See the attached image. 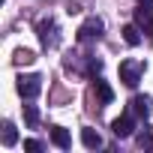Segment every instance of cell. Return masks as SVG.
<instances>
[{
    "label": "cell",
    "instance_id": "6da1fadb",
    "mask_svg": "<svg viewBox=\"0 0 153 153\" xmlns=\"http://www.w3.org/2000/svg\"><path fill=\"white\" fill-rule=\"evenodd\" d=\"M36 30H39V42H42V48L54 51V48L60 45V27H57L54 18H42V21L36 24Z\"/></svg>",
    "mask_w": 153,
    "mask_h": 153
},
{
    "label": "cell",
    "instance_id": "7a4b0ae2",
    "mask_svg": "<svg viewBox=\"0 0 153 153\" xmlns=\"http://www.w3.org/2000/svg\"><path fill=\"white\" fill-rule=\"evenodd\" d=\"M141 75H144V63L141 60H123L120 63V81L126 87H138Z\"/></svg>",
    "mask_w": 153,
    "mask_h": 153
},
{
    "label": "cell",
    "instance_id": "3957f363",
    "mask_svg": "<svg viewBox=\"0 0 153 153\" xmlns=\"http://www.w3.org/2000/svg\"><path fill=\"white\" fill-rule=\"evenodd\" d=\"M102 30H105V21L96 18V15H90V18L78 27V42H93V39L102 36Z\"/></svg>",
    "mask_w": 153,
    "mask_h": 153
},
{
    "label": "cell",
    "instance_id": "277c9868",
    "mask_svg": "<svg viewBox=\"0 0 153 153\" xmlns=\"http://www.w3.org/2000/svg\"><path fill=\"white\" fill-rule=\"evenodd\" d=\"M18 93L24 99H36L42 93V75H21L18 78Z\"/></svg>",
    "mask_w": 153,
    "mask_h": 153
},
{
    "label": "cell",
    "instance_id": "5b68a950",
    "mask_svg": "<svg viewBox=\"0 0 153 153\" xmlns=\"http://www.w3.org/2000/svg\"><path fill=\"white\" fill-rule=\"evenodd\" d=\"M135 24L153 36V0H141V6L135 9Z\"/></svg>",
    "mask_w": 153,
    "mask_h": 153
},
{
    "label": "cell",
    "instance_id": "8992f818",
    "mask_svg": "<svg viewBox=\"0 0 153 153\" xmlns=\"http://www.w3.org/2000/svg\"><path fill=\"white\" fill-rule=\"evenodd\" d=\"M111 132L117 135V138H129L132 132H135V114L132 111H126V114H120L114 123H111Z\"/></svg>",
    "mask_w": 153,
    "mask_h": 153
},
{
    "label": "cell",
    "instance_id": "52a82bcc",
    "mask_svg": "<svg viewBox=\"0 0 153 153\" xmlns=\"http://www.w3.org/2000/svg\"><path fill=\"white\" fill-rule=\"evenodd\" d=\"M129 111L135 114V117H150V111H153V99L150 96H132V102H129Z\"/></svg>",
    "mask_w": 153,
    "mask_h": 153
},
{
    "label": "cell",
    "instance_id": "ba28073f",
    "mask_svg": "<svg viewBox=\"0 0 153 153\" xmlns=\"http://www.w3.org/2000/svg\"><path fill=\"white\" fill-rule=\"evenodd\" d=\"M81 144H84L87 150H99V147H102V135H99L96 129H81Z\"/></svg>",
    "mask_w": 153,
    "mask_h": 153
},
{
    "label": "cell",
    "instance_id": "9c48e42d",
    "mask_svg": "<svg viewBox=\"0 0 153 153\" xmlns=\"http://www.w3.org/2000/svg\"><path fill=\"white\" fill-rule=\"evenodd\" d=\"M123 39H126V45H132V48H135V45H141V39H144V36H141V27H138L135 21H132V24H126V27H123Z\"/></svg>",
    "mask_w": 153,
    "mask_h": 153
},
{
    "label": "cell",
    "instance_id": "30bf717a",
    "mask_svg": "<svg viewBox=\"0 0 153 153\" xmlns=\"http://www.w3.org/2000/svg\"><path fill=\"white\" fill-rule=\"evenodd\" d=\"M93 90H96V96H99V102H102V105L114 102V90H111V87H108L102 78H96V81H93Z\"/></svg>",
    "mask_w": 153,
    "mask_h": 153
},
{
    "label": "cell",
    "instance_id": "8fae6325",
    "mask_svg": "<svg viewBox=\"0 0 153 153\" xmlns=\"http://www.w3.org/2000/svg\"><path fill=\"white\" fill-rule=\"evenodd\" d=\"M51 141H54L60 150H69V144H72V138H69V132H66L63 126H51Z\"/></svg>",
    "mask_w": 153,
    "mask_h": 153
},
{
    "label": "cell",
    "instance_id": "7c38bea8",
    "mask_svg": "<svg viewBox=\"0 0 153 153\" xmlns=\"http://www.w3.org/2000/svg\"><path fill=\"white\" fill-rule=\"evenodd\" d=\"M33 60H36L33 51H27V48H18V51H15V66H30Z\"/></svg>",
    "mask_w": 153,
    "mask_h": 153
},
{
    "label": "cell",
    "instance_id": "4fadbf2b",
    "mask_svg": "<svg viewBox=\"0 0 153 153\" xmlns=\"http://www.w3.org/2000/svg\"><path fill=\"white\" fill-rule=\"evenodd\" d=\"M18 141V132H15V123H3V147H12Z\"/></svg>",
    "mask_w": 153,
    "mask_h": 153
},
{
    "label": "cell",
    "instance_id": "5bb4252c",
    "mask_svg": "<svg viewBox=\"0 0 153 153\" xmlns=\"http://www.w3.org/2000/svg\"><path fill=\"white\" fill-rule=\"evenodd\" d=\"M138 147H144V150H153V126H147L144 132H138Z\"/></svg>",
    "mask_w": 153,
    "mask_h": 153
},
{
    "label": "cell",
    "instance_id": "9a60e30c",
    "mask_svg": "<svg viewBox=\"0 0 153 153\" xmlns=\"http://www.w3.org/2000/svg\"><path fill=\"white\" fill-rule=\"evenodd\" d=\"M24 120H27V126H36V123H39V111H36V105H24Z\"/></svg>",
    "mask_w": 153,
    "mask_h": 153
},
{
    "label": "cell",
    "instance_id": "2e32d148",
    "mask_svg": "<svg viewBox=\"0 0 153 153\" xmlns=\"http://www.w3.org/2000/svg\"><path fill=\"white\" fill-rule=\"evenodd\" d=\"M24 150H27V153H39V150H42V141H36V138H27V141H24Z\"/></svg>",
    "mask_w": 153,
    "mask_h": 153
}]
</instances>
